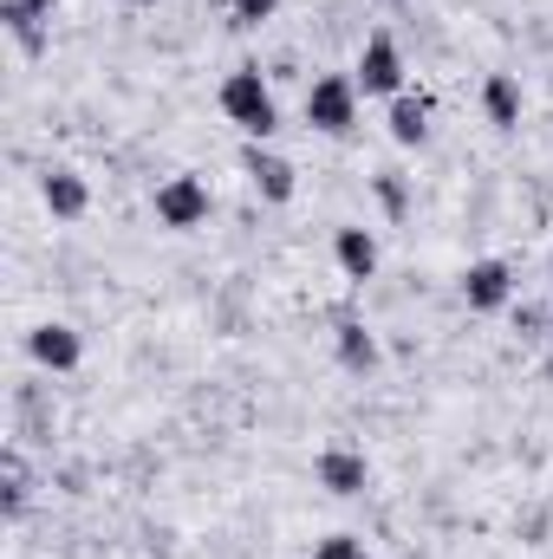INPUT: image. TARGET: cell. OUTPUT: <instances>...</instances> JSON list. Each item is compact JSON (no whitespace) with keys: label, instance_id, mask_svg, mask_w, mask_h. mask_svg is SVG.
I'll return each instance as SVG.
<instances>
[{"label":"cell","instance_id":"ba28073f","mask_svg":"<svg viewBox=\"0 0 553 559\" xmlns=\"http://www.w3.org/2000/svg\"><path fill=\"white\" fill-rule=\"evenodd\" d=\"M365 481H372V468H365V455H358V449L332 442V449L319 455V488H326V495L352 501V495H365Z\"/></svg>","mask_w":553,"mask_h":559},{"label":"cell","instance_id":"e0dca14e","mask_svg":"<svg viewBox=\"0 0 553 559\" xmlns=\"http://www.w3.org/2000/svg\"><path fill=\"white\" fill-rule=\"evenodd\" d=\"M274 13H280V0H235V26H261Z\"/></svg>","mask_w":553,"mask_h":559},{"label":"cell","instance_id":"30bf717a","mask_svg":"<svg viewBox=\"0 0 553 559\" xmlns=\"http://www.w3.org/2000/svg\"><path fill=\"white\" fill-rule=\"evenodd\" d=\"M332 261H339L345 280H372L378 274V241H372V228H339V235H332Z\"/></svg>","mask_w":553,"mask_h":559},{"label":"cell","instance_id":"4fadbf2b","mask_svg":"<svg viewBox=\"0 0 553 559\" xmlns=\"http://www.w3.org/2000/svg\"><path fill=\"white\" fill-rule=\"evenodd\" d=\"M332 345H339V365H345V371H378V338H372L358 319H339Z\"/></svg>","mask_w":553,"mask_h":559},{"label":"cell","instance_id":"3957f363","mask_svg":"<svg viewBox=\"0 0 553 559\" xmlns=\"http://www.w3.org/2000/svg\"><path fill=\"white\" fill-rule=\"evenodd\" d=\"M352 85H358L365 98H398V92H404V52H398L391 33H372V39H365Z\"/></svg>","mask_w":553,"mask_h":559},{"label":"cell","instance_id":"6da1fadb","mask_svg":"<svg viewBox=\"0 0 553 559\" xmlns=\"http://www.w3.org/2000/svg\"><path fill=\"white\" fill-rule=\"evenodd\" d=\"M222 111H228V124L248 131V143H268L280 131V105L268 92V79H261V66H235L222 79Z\"/></svg>","mask_w":553,"mask_h":559},{"label":"cell","instance_id":"d6986e66","mask_svg":"<svg viewBox=\"0 0 553 559\" xmlns=\"http://www.w3.org/2000/svg\"><path fill=\"white\" fill-rule=\"evenodd\" d=\"M515 332H528V338H534V332H541V312H534V306H521V312H515Z\"/></svg>","mask_w":553,"mask_h":559},{"label":"cell","instance_id":"7a4b0ae2","mask_svg":"<svg viewBox=\"0 0 553 559\" xmlns=\"http://www.w3.org/2000/svg\"><path fill=\"white\" fill-rule=\"evenodd\" d=\"M306 124L319 131V138H345L352 124H358V85L352 79H313V92H306Z\"/></svg>","mask_w":553,"mask_h":559},{"label":"cell","instance_id":"7c38bea8","mask_svg":"<svg viewBox=\"0 0 553 559\" xmlns=\"http://www.w3.org/2000/svg\"><path fill=\"white\" fill-rule=\"evenodd\" d=\"M423 138H430V98H423V92H398V98H391V143L416 150Z\"/></svg>","mask_w":553,"mask_h":559},{"label":"cell","instance_id":"52a82bcc","mask_svg":"<svg viewBox=\"0 0 553 559\" xmlns=\"http://www.w3.org/2000/svg\"><path fill=\"white\" fill-rule=\"evenodd\" d=\"M242 176L261 189V202H293V163L274 156L268 143H248V150H242Z\"/></svg>","mask_w":553,"mask_h":559},{"label":"cell","instance_id":"9c48e42d","mask_svg":"<svg viewBox=\"0 0 553 559\" xmlns=\"http://www.w3.org/2000/svg\"><path fill=\"white\" fill-rule=\"evenodd\" d=\"M39 202H46L59 222H79V215L92 209V189H85L79 169H46V176H39Z\"/></svg>","mask_w":553,"mask_h":559},{"label":"cell","instance_id":"ac0fdd59","mask_svg":"<svg viewBox=\"0 0 553 559\" xmlns=\"http://www.w3.org/2000/svg\"><path fill=\"white\" fill-rule=\"evenodd\" d=\"M0 7H13V13H33V20H46L59 0H0Z\"/></svg>","mask_w":553,"mask_h":559},{"label":"cell","instance_id":"2e32d148","mask_svg":"<svg viewBox=\"0 0 553 559\" xmlns=\"http://www.w3.org/2000/svg\"><path fill=\"white\" fill-rule=\"evenodd\" d=\"M313 559H372V554H365L358 534H326V540L313 547Z\"/></svg>","mask_w":553,"mask_h":559},{"label":"cell","instance_id":"277c9868","mask_svg":"<svg viewBox=\"0 0 553 559\" xmlns=\"http://www.w3.org/2000/svg\"><path fill=\"white\" fill-rule=\"evenodd\" d=\"M156 222H163V228H202V222H209V182H202V176H169V182H156Z\"/></svg>","mask_w":553,"mask_h":559},{"label":"cell","instance_id":"5b68a950","mask_svg":"<svg viewBox=\"0 0 553 559\" xmlns=\"http://www.w3.org/2000/svg\"><path fill=\"white\" fill-rule=\"evenodd\" d=\"M26 358H33L39 371H79L85 345H79V332H72L66 319H46V325L26 332Z\"/></svg>","mask_w":553,"mask_h":559},{"label":"cell","instance_id":"8992f818","mask_svg":"<svg viewBox=\"0 0 553 559\" xmlns=\"http://www.w3.org/2000/svg\"><path fill=\"white\" fill-rule=\"evenodd\" d=\"M462 299H469V312H502L515 299V267L508 261H475L462 274Z\"/></svg>","mask_w":553,"mask_h":559},{"label":"cell","instance_id":"44dd1931","mask_svg":"<svg viewBox=\"0 0 553 559\" xmlns=\"http://www.w3.org/2000/svg\"><path fill=\"white\" fill-rule=\"evenodd\" d=\"M548 274H553V248H548Z\"/></svg>","mask_w":553,"mask_h":559},{"label":"cell","instance_id":"5bb4252c","mask_svg":"<svg viewBox=\"0 0 553 559\" xmlns=\"http://www.w3.org/2000/svg\"><path fill=\"white\" fill-rule=\"evenodd\" d=\"M0 475H7V521H20V514H26V495H33L26 455H20V449H7V455H0Z\"/></svg>","mask_w":553,"mask_h":559},{"label":"cell","instance_id":"9a60e30c","mask_svg":"<svg viewBox=\"0 0 553 559\" xmlns=\"http://www.w3.org/2000/svg\"><path fill=\"white\" fill-rule=\"evenodd\" d=\"M372 189H378V209H385L391 222L411 209V189H404V176H398V169H378V176H372Z\"/></svg>","mask_w":553,"mask_h":559},{"label":"cell","instance_id":"8fae6325","mask_svg":"<svg viewBox=\"0 0 553 559\" xmlns=\"http://www.w3.org/2000/svg\"><path fill=\"white\" fill-rule=\"evenodd\" d=\"M482 111H489L495 131H515V124H521V85H515L508 72H489V79H482Z\"/></svg>","mask_w":553,"mask_h":559},{"label":"cell","instance_id":"ffe728a7","mask_svg":"<svg viewBox=\"0 0 553 559\" xmlns=\"http://www.w3.org/2000/svg\"><path fill=\"white\" fill-rule=\"evenodd\" d=\"M378 7H404V0H378Z\"/></svg>","mask_w":553,"mask_h":559}]
</instances>
